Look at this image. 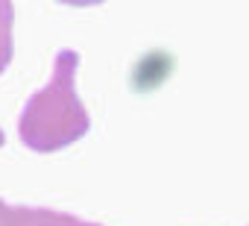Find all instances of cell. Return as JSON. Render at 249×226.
Instances as JSON below:
<instances>
[{
  "instance_id": "cell-2",
  "label": "cell",
  "mask_w": 249,
  "mask_h": 226,
  "mask_svg": "<svg viewBox=\"0 0 249 226\" xmlns=\"http://www.w3.org/2000/svg\"><path fill=\"white\" fill-rule=\"evenodd\" d=\"M0 226H103V223L41 206H12L0 197Z\"/></svg>"
},
{
  "instance_id": "cell-1",
  "label": "cell",
  "mask_w": 249,
  "mask_h": 226,
  "mask_svg": "<svg viewBox=\"0 0 249 226\" xmlns=\"http://www.w3.org/2000/svg\"><path fill=\"white\" fill-rule=\"evenodd\" d=\"M79 53L59 50L53 56V74L38 88L18 118V138L33 153H59L91 132V115L76 91Z\"/></svg>"
},
{
  "instance_id": "cell-3",
  "label": "cell",
  "mask_w": 249,
  "mask_h": 226,
  "mask_svg": "<svg viewBox=\"0 0 249 226\" xmlns=\"http://www.w3.org/2000/svg\"><path fill=\"white\" fill-rule=\"evenodd\" d=\"M12 21H15V6L9 0H0V74L12 62Z\"/></svg>"
},
{
  "instance_id": "cell-4",
  "label": "cell",
  "mask_w": 249,
  "mask_h": 226,
  "mask_svg": "<svg viewBox=\"0 0 249 226\" xmlns=\"http://www.w3.org/2000/svg\"><path fill=\"white\" fill-rule=\"evenodd\" d=\"M6 144V132H3V127H0V147Z\"/></svg>"
}]
</instances>
